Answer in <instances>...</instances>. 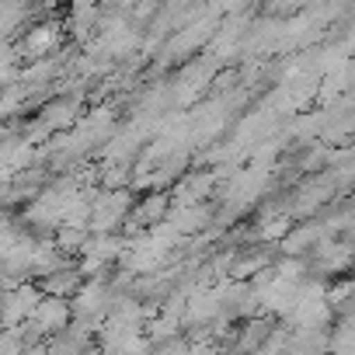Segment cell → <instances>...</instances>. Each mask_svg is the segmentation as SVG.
Here are the masks:
<instances>
[{"mask_svg": "<svg viewBox=\"0 0 355 355\" xmlns=\"http://www.w3.org/2000/svg\"><path fill=\"white\" fill-rule=\"evenodd\" d=\"M164 206H167V199H164V196H150V199L136 209V223H153V220H157V213H164Z\"/></svg>", "mask_w": 355, "mask_h": 355, "instance_id": "cell-6", "label": "cell"}, {"mask_svg": "<svg viewBox=\"0 0 355 355\" xmlns=\"http://www.w3.org/2000/svg\"><path fill=\"white\" fill-rule=\"evenodd\" d=\"M84 244H87V227H60V234H56V248H60V251L73 254V251H80Z\"/></svg>", "mask_w": 355, "mask_h": 355, "instance_id": "cell-5", "label": "cell"}, {"mask_svg": "<svg viewBox=\"0 0 355 355\" xmlns=\"http://www.w3.org/2000/svg\"><path fill=\"white\" fill-rule=\"evenodd\" d=\"M39 296H42L39 286H28V282L15 286V293H8L4 300H0V317H4V324H8V327H21V320L32 317Z\"/></svg>", "mask_w": 355, "mask_h": 355, "instance_id": "cell-2", "label": "cell"}, {"mask_svg": "<svg viewBox=\"0 0 355 355\" xmlns=\"http://www.w3.org/2000/svg\"><path fill=\"white\" fill-rule=\"evenodd\" d=\"M56 46H60V25H39V28H32V35L25 39V53H28L32 60L46 56V49H56Z\"/></svg>", "mask_w": 355, "mask_h": 355, "instance_id": "cell-4", "label": "cell"}, {"mask_svg": "<svg viewBox=\"0 0 355 355\" xmlns=\"http://www.w3.org/2000/svg\"><path fill=\"white\" fill-rule=\"evenodd\" d=\"M324 237V227L320 223H306V227H289L286 234H282V248H286V254H303L306 248H313L317 241Z\"/></svg>", "mask_w": 355, "mask_h": 355, "instance_id": "cell-3", "label": "cell"}, {"mask_svg": "<svg viewBox=\"0 0 355 355\" xmlns=\"http://www.w3.org/2000/svg\"><path fill=\"white\" fill-rule=\"evenodd\" d=\"M70 317H73V310H70L67 296H53V293L46 296L42 293L32 317H28V327H35L39 334H56V331H67Z\"/></svg>", "mask_w": 355, "mask_h": 355, "instance_id": "cell-1", "label": "cell"}, {"mask_svg": "<svg viewBox=\"0 0 355 355\" xmlns=\"http://www.w3.org/2000/svg\"><path fill=\"white\" fill-rule=\"evenodd\" d=\"M289 227H293V220H289V216H279L275 223H272V220H268V223H261L258 237H261V241H282V234H286Z\"/></svg>", "mask_w": 355, "mask_h": 355, "instance_id": "cell-7", "label": "cell"}]
</instances>
